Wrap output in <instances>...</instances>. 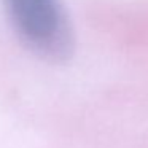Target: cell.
Wrapping results in <instances>:
<instances>
[{"instance_id":"cell-1","label":"cell","mask_w":148,"mask_h":148,"mask_svg":"<svg viewBox=\"0 0 148 148\" xmlns=\"http://www.w3.org/2000/svg\"><path fill=\"white\" fill-rule=\"evenodd\" d=\"M14 32L34 53L51 61L70 56L73 38L59 0H3Z\"/></svg>"}]
</instances>
